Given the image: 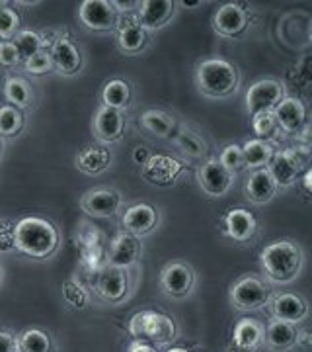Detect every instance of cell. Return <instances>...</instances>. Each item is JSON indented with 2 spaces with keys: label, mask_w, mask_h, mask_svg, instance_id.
Returning <instances> with one entry per match:
<instances>
[{
  "label": "cell",
  "mask_w": 312,
  "mask_h": 352,
  "mask_svg": "<svg viewBox=\"0 0 312 352\" xmlns=\"http://www.w3.org/2000/svg\"><path fill=\"white\" fill-rule=\"evenodd\" d=\"M59 247V233L43 217H22L14 223V249L32 258H47Z\"/></svg>",
  "instance_id": "obj_1"
},
{
  "label": "cell",
  "mask_w": 312,
  "mask_h": 352,
  "mask_svg": "<svg viewBox=\"0 0 312 352\" xmlns=\"http://www.w3.org/2000/svg\"><path fill=\"white\" fill-rule=\"evenodd\" d=\"M265 276L274 284H291L299 278L304 256L297 243L289 239H279L269 243L260 254Z\"/></svg>",
  "instance_id": "obj_2"
},
{
  "label": "cell",
  "mask_w": 312,
  "mask_h": 352,
  "mask_svg": "<svg viewBox=\"0 0 312 352\" xmlns=\"http://www.w3.org/2000/svg\"><path fill=\"white\" fill-rule=\"evenodd\" d=\"M238 69L226 59H205L197 67V87L211 98H225L238 90Z\"/></svg>",
  "instance_id": "obj_3"
},
{
  "label": "cell",
  "mask_w": 312,
  "mask_h": 352,
  "mask_svg": "<svg viewBox=\"0 0 312 352\" xmlns=\"http://www.w3.org/2000/svg\"><path fill=\"white\" fill-rule=\"evenodd\" d=\"M129 333L152 346H164L176 339V323L170 315L160 311H139L129 321Z\"/></svg>",
  "instance_id": "obj_4"
},
{
  "label": "cell",
  "mask_w": 312,
  "mask_h": 352,
  "mask_svg": "<svg viewBox=\"0 0 312 352\" xmlns=\"http://www.w3.org/2000/svg\"><path fill=\"white\" fill-rule=\"evenodd\" d=\"M265 168L274 176L277 188H289L297 182L300 173L309 168V151L293 147L281 153H274L272 161Z\"/></svg>",
  "instance_id": "obj_5"
},
{
  "label": "cell",
  "mask_w": 312,
  "mask_h": 352,
  "mask_svg": "<svg viewBox=\"0 0 312 352\" xmlns=\"http://www.w3.org/2000/svg\"><path fill=\"white\" fill-rule=\"evenodd\" d=\"M228 298L237 309L252 311V309H260V307L269 303L272 288H269V284H265L260 278L244 276L232 284Z\"/></svg>",
  "instance_id": "obj_6"
},
{
  "label": "cell",
  "mask_w": 312,
  "mask_h": 352,
  "mask_svg": "<svg viewBox=\"0 0 312 352\" xmlns=\"http://www.w3.org/2000/svg\"><path fill=\"white\" fill-rule=\"evenodd\" d=\"M78 18L84 28L92 32H110L117 28L119 10L115 2L108 0H84L78 8Z\"/></svg>",
  "instance_id": "obj_7"
},
{
  "label": "cell",
  "mask_w": 312,
  "mask_h": 352,
  "mask_svg": "<svg viewBox=\"0 0 312 352\" xmlns=\"http://www.w3.org/2000/svg\"><path fill=\"white\" fill-rule=\"evenodd\" d=\"M285 98V87L275 78H262L254 82L246 92V108L250 116L274 112V108Z\"/></svg>",
  "instance_id": "obj_8"
},
{
  "label": "cell",
  "mask_w": 312,
  "mask_h": 352,
  "mask_svg": "<svg viewBox=\"0 0 312 352\" xmlns=\"http://www.w3.org/2000/svg\"><path fill=\"white\" fill-rule=\"evenodd\" d=\"M184 164L170 155H150V159L141 166V176L150 186H172L180 176Z\"/></svg>",
  "instance_id": "obj_9"
},
{
  "label": "cell",
  "mask_w": 312,
  "mask_h": 352,
  "mask_svg": "<svg viewBox=\"0 0 312 352\" xmlns=\"http://www.w3.org/2000/svg\"><path fill=\"white\" fill-rule=\"evenodd\" d=\"M129 292V278L125 268H117V266H101L96 276V294L101 300L110 303H117L123 300Z\"/></svg>",
  "instance_id": "obj_10"
},
{
  "label": "cell",
  "mask_w": 312,
  "mask_h": 352,
  "mask_svg": "<svg viewBox=\"0 0 312 352\" xmlns=\"http://www.w3.org/2000/svg\"><path fill=\"white\" fill-rule=\"evenodd\" d=\"M193 284H195V274L189 264L170 263L164 266L163 274H160V286L164 294L172 298H186L193 289Z\"/></svg>",
  "instance_id": "obj_11"
},
{
  "label": "cell",
  "mask_w": 312,
  "mask_h": 352,
  "mask_svg": "<svg viewBox=\"0 0 312 352\" xmlns=\"http://www.w3.org/2000/svg\"><path fill=\"white\" fill-rule=\"evenodd\" d=\"M143 252V245L135 235L131 233H117L112 241H110V249H108V264L110 266H117V268H129L137 263V258Z\"/></svg>",
  "instance_id": "obj_12"
},
{
  "label": "cell",
  "mask_w": 312,
  "mask_h": 352,
  "mask_svg": "<svg viewBox=\"0 0 312 352\" xmlns=\"http://www.w3.org/2000/svg\"><path fill=\"white\" fill-rule=\"evenodd\" d=\"M80 206L92 217H112L121 206V196L117 190L112 188L88 190L80 200Z\"/></svg>",
  "instance_id": "obj_13"
},
{
  "label": "cell",
  "mask_w": 312,
  "mask_h": 352,
  "mask_svg": "<svg viewBox=\"0 0 312 352\" xmlns=\"http://www.w3.org/2000/svg\"><path fill=\"white\" fill-rule=\"evenodd\" d=\"M248 25V14L240 4H223L215 18H213V28L219 36L223 38H237Z\"/></svg>",
  "instance_id": "obj_14"
},
{
  "label": "cell",
  "mask_w": 312,
  "mask_h": 352,
  "mask_svg": "<svg viewBox=\"0 0 312 352\" xmlns=\"http://www.w3.org/2000/svg\"><path fill=\"white\" fill-rule=\"evenodd\" d=\"M197 178H200V186L203 188L205 194L215 196V198H221L232 186L235 175L228 173L219 161L211 159V161H207L201 166Z\"/></svg>",
  "instance_id": "obj_15"
},
{
  "label": "cell",
  "mask_w": 312,
  "mask_h": 352,
  "mask_svg": "<svg viewBox=\"0 0 312 352\" xmlns=\"http://www.w3.org/2000/svg\"><path fill=\"white\" fill-rule=\"evenodd\" d=\"M137 6V22L145 32L164 28L172 20L176 12V2L172 0H145V2H139Z\"/></svg>",
  "instance_id": "obj_16"
},
{
  "label": "cell",
  "mask_w": 312,
  "mask_h": 352,
  "mask_svg": "<svg viewBox=\"0 0 312 352\" xmlns=\"http://www.w3.org/2000/svg\"><path fill=\"white\" fill-rule=\"evenodd\" d=\"M121 226L125 233H131L135 237L149 235L150 231L158 226V212L150 204H135L125 210Z\"/></svg>",
  "instance_id": "obj_17"
},
{
  "label": "cell",
  "mask_w": 312,
  "mask_h": 352,
  "mask_svg": "<svg viewBox=\"0 0 312 352\" xmlns=\"http://www.w3.org/2000/svg\"><path fill=\"white\" fill-rule=\"evenodd\" d=\"M272 314L277 321H285V323H299L309 314V303L304 302V298H300L299 294H277L269 300Z\"/></svg>",
  "instance_id": "obj_18"
},
{
  "label": "cell",
  "mask_w": 312,
  "mask_h": 352,
  "mask_svg": "<svg viewBox=\"0 0 312 352\" xmlns=\"http://www.w3.org/2000/svg\"><path fill=\"white\" fill-rule=\"evenodd\" d=\"M123 112L101 106L96 113V118H94V135L100 139L101 143H115L123 138Z\"/></svg>",
  "instance_id": "obj_19"
},
{
  "label": "cell",
  "mask_w": 312,
  "mask_h": 352,
  "mask_svg": "<svg viewBox=\"0 0 312 352\" xmlns=\"http://www.w3.org/2000/svg\"><path fill=\"white\" fill-rule=\"evenodd\" d=\"M53 67L61 73V75H76L82 67V55L80 50L76 47L71 39L59 38L49 51Z\"/></svg>",
  "instance_id": "obj_20"
},
{
  "label": "cell",
  "mask_w": 312,
  "mask_h": 352,
  "mask_svg": "<svg viewBox=\"0 0 312 352\" xmlns=\"http://www.w3.org/2000/svg\"><path fill=\"white\" fill-rule=\"evenodd\" d=\"M274 116L277 126L285 129L287 133H297L307 124V110L302 102L297 98H283L274 108Z\"/></svg>",
  "instance_id": "obj_21"
},
{
  "label": "cell",
  "mask_w": 312,
  "mask_h": 352,
  "mask_svg": "<svg viewBox=\"0 0 312 352\" xmlns=\"http://www.w3.org/2000/svg\"><path fill=\"white\" fill-rule=\"evenodd\" d=\"M225 229L226 235L230 239L238 241V243H246L250 241L256 231H258V221L252 212L244 210V208H237V210H230L225 217Z\"/></svg>",
  "instance_id": "obj_22"
},
{
  "label": "cell",
  "mask_w": 312,
  "mask_h": 352,
  "mask_svg": "<svg viewBox=\"0 0 312 352\" xmlns=\"http://www.w3.org/2000/svg\"><path fill=\"white\" fill-rule=\"evenodd\" d=\"M277 194V184L267 168H258L250 175L246 182V196L254 204H267Z\"/></svg>",
  "instance_id": "obj_23"
},
{
  "label": "cell",
  "mask_w": 312,
  "mask_h": 352,
  "mask_svg": "<svg viewBox=\"0 0 312 352\" xmlns=\"http://www.w3.org/2000/svg\"><path fill=\"white\" fill-rule=\"evenodd\" d=\"M117 43L125 53L135 55L147 45V32L141 28L137 18H127L117 22Z\"/></svg>",
  "instance_id": "obj_24"
},
{
  "label": "cell",
  "mask_w": 312,
  "mask_h": 352,
  "mask_svg": "<svg viewBox=\"0 0 312 352\" xmlns=\"http://www.w3.org/2000/svg\"><path fill=\"white\" fill-rule=\"evenodd\" d=\"M263 340L275 352H285L297 342V329L285 321H272L263 331Z\"/></svg>",
  "instance_id": "obj_25"
},
{
  "label": "cell",
  "mask_w": 312,
  "mask_h": 352,
  "mask_svg": "<svg viewBox=\"0 0 312 352\" xmlns=\"http://www.w3.org/2000/svg\"><path fill=\"white\" fill-rule=\"evenodd\" d=\"M232 339L240 352L256 351L263 340V327L256 319H240L235 327Z\"/></svg>",
  "instance_id": "obj_26"
},
{
  "label": "cell",
  "mask_w": 312,
  "mask_h": 352,
  "mask_svg": "<svg viewBox=\"0 0 312 352\" xmlns=\"http://www.w3.org/2000/svg\"><path fill=\"white\" fill-rule=\"evenodd\" d=\"M112 164V153L106 147H86L76 157V166L86 175H100Z\"/></svg>",
  "instance_id": "obj_27"
},
{
  "label": "cell",
  "mask_w": 312,
  "mask_h": 352,
  "mask_svg": "<svg viewBox=\"0 0 312 352\" xmlns=\"http://www.w3.org/2000/svg\"><path fill=\"white\" fill-rule=\"evenodd\" d=\"M242 155H244V164L246 168H265L272 157H274V147L267 143V141H262V139H250L242 145Z\"/></svg>",
  "instance_id": "obj_28"
},
{
  "label": "cell",
  "mask_w": 312,
  "mask_h": 352,
  "mask_svg": "<svg viewBox=\"0 0 312 352\" xmlns=\"http://www.w3.org/2000/svg\"><path fill=\"white\" fill-rule=\"evenodd\" d=\"M101 102L106 108H113L121 112L131 102V88L121 78H113L101 90Z\"/></svg>",
  "instance_id": "obj_29"
},
{
  "label": "cell",
  "mask_w": 312,
  "mask_h": 352,
  "mask_svg": "<svg viewBox=\"0 0 312 352\" xmlns=\"http://www.w3.org/2000/svg\"><path fill=\"white\" fill-rule=\"evenodd\" d=\"M141 126L156 138L168 139L172 135L176 124L170 113L163 112V110H147L141 116Z\"/></svg>",
  "instance_id": "obj_30"
},
{
  "label": "cell",
  "mask_w": 312,
  "mask_h": 352,
  "mask_svg": "<svg viewBox=\"0 0 312 352\" xmlns=\"http://www.w3.org/2000/svg\"><path fill=\"white\" fill-rule=\"evenodd\" d=\"M4 96H6V100L10 102V106L18 108V110L27 108L34 102L32 87L25 82L24 78H20V76H10L4 82Z\"/></svg>",
  "instance_id": "obj_31"
},
{
  "label": "cell",
  "mask_w": 312,
  "mask_h": 352,
  "mask_svg": "<svg viewBox=\"0 0 312 352\" xmlns=\"http://www.w3.org/2000/svg\"><path fill=\"white\" fill-rule=\"evenodd\" d=\"M176 145L180 147V151L186 153L187 157H191V159H203V155L207 153L205 141L195 131H191L187 127H182L180 133L176 135Z\"/></svg>",
  "instance_id": "obj_32"
},
{
  "label": "cell",
  "mask_w": 312,
  "mask_h": 352,
  "mask_svg": "<svg viewBox=\"0 0 312 352\" xmlns=\"http://www.w3.org/2000/svg\"><path fill=\"white\" fill-rule=\"evenodd\" d=\"M12 43L16 51H18V55H20V61L22 59H29V57H34L36 53L41 51L43 47V39L39 36L38 32H32V30H24V32H18L16 36L12 38Z\"/></svg>",
  "instance_id": "obj_33"
},
{
  "label": "cell",
  "mask_w": 312,
  "mask_h": 352,
  "mask_svg": "<svg viewBox=\"0 0 312 352\" xmlns=\"http://www.w3.org/2000/svg\"><path fill=\"white\" fill-rule=\"evenodd\" d=\"M18 352H51V339L39 329H27L18 339Z\"/></svg>",
  "instance_id": "obj_34"
},
{
  "label": "cell",
  "mask_w": 312,
  "mask_h": 352,
  "mask_svg": "<svg viewBox=\"0 0 312 352\" xmlns=\"http://www.w3.org/2000/svg\"><path fill=\"white\" fill-rule=\"evenodd\" d=\"M24 127V116L10 104L0 108V138H14Z\"/></svg>",
  "instance_id": "obj_35"
},
{
  "label": "cell",
  "mask_w": 312,
  "mask_h": 352,
  "mask_svg": "<svg viewBox=\"0 0 312 352\" xmlns=\"http://www.w3.org/2000/svg\"><path fill=\"white\" fill-rule=\"evenodd\" d=\"M219 163L225 166L228 173H232V175H238V173H242L244 168H246V164H244V155H242V147L237 145V143H230V145H226L223 153H221V157H219Z\"/></svg>",
  "instance_id": "obj_36"
},
{
  "label": "cell",
  "mask_w": 312,
  "mask_h": 352,
  "mask_svg": "<svg viewBox=\"0 0 312 352\" xmlns=\"http://www.w3.org/2000/svg\"><path fill=\"white\" fill-rule=\"evenodd\" d=\"M252 129L258 135V139H262V141L274 138L275 131L279 129L277 122H275L274 112H262L252 116Z\"/></svg>",
  "instance_id": "obj_37"
},
{
  "label": "cell",
  "mask_w": 312,
  "mask_h": 352,
  "mask_svg": "<svg viewBox=\"0 0 312 352\" xmlns=\"http://www.w3.org/2000/svg\"><path fill=\"white\" fill-rule=\"evenodd\" d=\"M62 298H64V302L76 307V309L86 307L88 303L86 289L82 288L76 280H69V282L62 284Z\"/></svg>",
  "instance_id": "obj_38"
},
{
  "label": "cell",
  "mask_w": 312,
  "mask_h": 352,
  "mask_svg": "<svg viewBox=\"0 0 312 352\" xmlns=\"http://www.w3.org/2000/svg\"><path fill=\"white\" fill-rule=\"evenodd\" d=\"M20 28V16L8 6H0V39H12Z\"/></svg>",
  "instance_id": "obj_39"
},
{
  "label": "cell",
  "mask_w": 312,
  "mask_h": 352,
  "mask_svg": "<svg viewBox=\"0 0 312 352\" xmlns=\"http://www.w3.org/2000/svg\"><path fill=\"white\" fill-rule=\"evenodd\" d=\"M24 67L29 75H45V73H49L51 69H53V61H51L49 51L41 50L39 53H36L34 57L25 59Z\"/></svg>",
  "instance_id": "obj_40"
},
{
  "label": "cell",
  "mask_w": 312,
  "mask_h": 352,
  "mask_svg": "<svg viewBox=\"0 0 312 352\" xmlns=\"http://www.w3.org/2000/svg\"><path fill=\"white\" fill-rule=\"evenodd\" d=\"M18 63H20V55H18L12 41H0V65L10 69Z\"/></svg>",
  "instance_id": "obj_41"
},
{
  "label": "cell",
  "mask_w": 312,
  "mask_h": 352,
  "mask_svg": "<svg viewBox=\"0 0 312 352\" xmlns=\"http://www.w3.org/2000/svg\"><path fill=\"white\" fill-rule=\"evenodd\" d=\"M14 249V223L8 219H0V252Z\"/></svg>",
  "instance_id": "obj_42"
},
{
  "label": "cell",
  "mask_w": 312,
  "mask_h": 352,
  "mask_svg": "<svg viewBox=\"0 0 312 352\" xmlns=\"http://www.w3.org/2000/svg\"><path fill=\"white\" fill-rule=\"evenodd\" d=\"M0 352H18V340L0 329Z\"/></svg>",
  "instance_id": "obj_43"
},
{
  "label": "cell",
  "mask_w": 312,
  "mask_h": 352,
  "mask_svg": "<svg viewBox=\"0 0 312 352\" xmlns=\"http://www.w3.org/2000/svg\"><path fill=\"white\" fill-rule=\"evenodd\" d=\"M150 159V151L147 147H143V145H139L135 147V151H133V163L139 164V166H143V164L147 163Z\"/></svg>",
  "instance_id": "obj_44"
},
{
  "label": "cell",
  "mask_w": 312,
  "mask_h": 352,
  "mask_svg": "<svg viewBox=\"0 0 312 352\" xmlns=\"http://www.w3.org/2000/svg\"><path fill=\"white\" fill-rule=\"evenodd\" d=\"M127 352H158L152 344L149 342H145V340H135L131 346H129V351Z\"/></svg>",
  "instance_id": "obj_45"
},
{
  "label": "cell",
  "mask_w": 312,
  "mask_h": 352,
  "mask_svg": "<svg viewBox=\"0 0 312 352\" xmlns=\"http://www.w3.org/2000/svg\"><path fill=\"white\" fill-rule=\"evenodd\" d=\"M295 344H300L304 351H311V333L309 331H302V333H297V342Z\"/></svg>",
  "instance_id": "obj_46"
},
{
  "label": "cell",
  "mask_w": 312,
  "mask_h": 352,
  "mask_svg": "<svg viewBox=\"0 0 312 352\" xmlns=\"http://www.w3.org/2000/svg\"><path fill=\"white\" fill-rule=\"evenodd\" d=\"M302 184H304V190H307V192H311V188H312V173L309 170V168L304 170V178H302Z\"/></svg>",
  "instance_id": "obj_47"
},
{
  "label": "cell",
  "mask_w": 312,
  "mask_h": 352,
  "mask_svg": "<svg viewBox=\"0 0 312 352\" xmlns=\"http://www.w3.org/2000/svg\"><path fill=\"white\" fill-rule=\"evenodd\" d=\"M184 6H187V8H193V6H200L201 2H182Z\"/></svg>",
  "instance_id": "obj_48"
},
{
  "label": "cell",
  "mask_w": 312,
  "mask_h": 352,
  "mask_svg": "<svg viewBox=\"0 0 312 352\" xmlns=\"http://www.w3.org/2000/svg\"><path fill=\"white\" fill-rule=\"evenodd\" d=\"M166 352H189V351H186V349H168Z\"/></svg>",
  "instance_id": "obj_49"
},
{
  "label": "cell",
  "mask_w": 312,
  "mask_h": 352,
  "mask_svg": "<svg viewBox=\"0 0 312 352\" xmlns=\"http://www.w3.org/2000/svg\"><path fill=\"white\" fill-rule=\"evenodd\" d=\"M0 157H2V143H0Z\"/></svg>",
  "instance_id": "obj_50"
},
{
  "label": "cell",
  "mask_w": 312,
  "mask_h": 352,
  "mask_svg": "<svg viewBox=\"0 0 312 352\" xmlns=\"http://www.w3.org/2000/svg\"><path fill=\"white\" fill-rule=\"evenodd\" d=\"M0 280H2V268H0Z\"/></svg>",
  "instance_id": "obj_51"
},
{
  "label": "cell",
  "mask_w": 312,
  "mask_h": 352,
  "mask_svg": "<svg viewBox=\"0 0 312 352\" xmlns=\"http://www.w3.org/2000/svg\"><path fill=\"white\" fill-rule=\"evenodd\" d=\"M230 352H240V351H230Z\"/></svg>",
  "instance_id": "obj_52"
}]
</instances>
